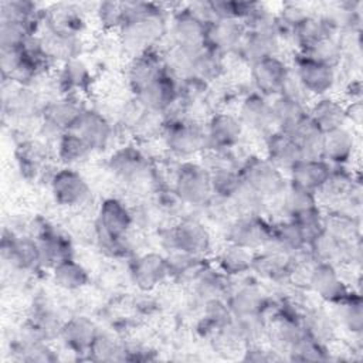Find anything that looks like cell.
<instances>
[{
    "instance_id": "d6a6232c",
    "label": "cell",
    "mask_w": 363,
    "mask_h": 363,
    "mask_svg": "<svg viewBox=\"0 0 363 363\" xmlns=\"http://www.w3.org/2000/svg\"><path fill=\"white\" fill-rule=\"evenodd\" d=\"M60 335L71 350L77 353H88L98 330L95 323L86 316H74L61 325Z\"/></svg>"
},
{
    "instance_id": "3957f363",
    "label": "cell",
    "mask_w": 363,
    "mask_h": 363,
    "mask_svg": "<svg viewBox=\"0 0 363 363\" xmlns=\"http://www.w3.org/2000/svg\"><path fill=\"white\" fill-rule=\"evenodd\" d=\"M173 193L184 204H207L213 197L211 174L207 166L190 160L182 162L174 174Z\"/></svg>"
},
{
    "instance_id": "f6af8a7d",
    "label": "cell",
    "mask_w": 363,
    "mask_h": 363,
    "mask_svg": "<svg viewBox=\"0 0 363 363\" xmlns=\"http://www.w3.org/2000/svg\"><path fill=\"white\" fill-rule=\"evenodd\" d=\"M282 206L286 216L292 218L301 213H305L308 210L318 207L319 204L315 193L289 184L282 193Z\"/></svg>"
},
{
    "instance_id": "7dc6e473",
    "label": "cell",
    "mask_w": 363,
    "mask_h": 363,
    "mask_svg": "<svg viewBox=\"0 0 363 363\" xmlns=\"http://www.w3.org/2000/svg\"><path fill=\"white\" fill-rule=\"evenodd\" d=\"M125 347H122L113 337L105 333H99L95 336L94 342L89 346L88 354L92 360L99 362H112V360H123L125 356Z\"/></svg>"
},
{
    "instance_id": "30bf717a",
    "label": "cell",
    "mask_w": 363,
    "mask_h": 363,
    "mask_svg": "<svg viewBox=\"0 0 363 363\" xmlns=\"http://www.w3.org/2000/svg\"><path fill=\"white\" fill-rule=\"evenodd\" d=\"M50 190L54 201L67 208L85 204L91 196V189L85 177L75 169L67 166L51 176Z\"/></svg>"
},
{
    "instance_id": "6da1fadb",
    "label": "cell",
    "mask_w": 363,
    "mask_h": 363,
    "mask_svg": "<svg viewBox=\"0 0 363 363\" xmlns=\"http://www.w3.org/2000/svg\"><path fill=\"white\" fill-rule=\"evenodd\" d=\"M123 6L125 21L118 31L123 48L132 57L156 48L167 31L160 6L146 1H123Z\"/></svg>"
},
{
    "instance_id": "8992f818",
    "label": "cell",
    "mask_w": 363,
    "mask_h": 363,
    "mask_svg": "<svg viewBox=\"0 0 363 363\" xmlns=\"http://www.w3.org/2000/svg\"><path fill=\"white\" fill-rule=\"evenodd\" d=\"M133 224V213L116 197L102 200L96 213V241H123Z\"/></svg>"
},
{
    "instance_id": "5bb4252c",
    "label": "cell",
    "mask_w": 363,
    "mask_h": 363,
    "mask_svg": "<svg viewBox=\"0 0 363 363\" xmlns=\"http://www.w3.org/2000/svg\"><path fill=\"white\" fill-rule=\"evenodd\" d=\"M129 274L140 291H152L170 277L167 258L159 252L140 254L130 262Z\"/></svg>"
},
{
    "instance_id": "7a4b0ae2",
    "label": "cell",
    "mask_w": 363,
    "mask_h": 363,
    "mask_svg": "<svg viewBox=\"0 0 363 363\" xmlns=\"http://www.w3.org/2000/svg\"><path fill=\"white\" fill-rule=\"evenodd\" d=\"M162 136L169 152L179 159H190L207 150L206 129L190 118L164 121Z\"/></svg>"
},
{
    "instance_id": "816d5d0a",
    "label": "cell",
    "mask_w": 363,
    "mask_h": 363,
    "mask_svg": "<svg viewBox=\"0 0 363 363\" xmlns=\"http://www.w3.org/2000/svg\"><path fill=\"white\" fill-rule=\"evenodd\" d=\"M203 318L204 323H207L210 329L218 332L233 320V313L228 303H225L221 298H216L206 301Z\"/></svg>"
},
{
    "instance_id": "d4e9b609",
    "label": "cell",
    "mask_w": 363,
    "mask_h": 363,
    "mask_svg": "<svg viewBox=\"0 0 363 363\" xmlns=\"http://www.w3.org/2000/svg\"><path fill=\"white\" fill-rule=\"evenodd\" d=\"M333 31L335 23L332 20L308 14L292 28L291 37L295 40L301 52H308L319 43L335 37Z\"/></svg>"
},
{
    "instance_id": "9a60e30c",
    "label": "cell",
    "mask_w": 363,
    "mask_h": 363,
    "mask_svg": "<svg viewBox=\"0 0 363 363\" xmlns=\"http://www.w3.org/2000/svg\"><path fill=\"white\" fill-rule=\"evenodd\" d=\"M204 129L207 149H233L240 143L244 133L238 116L230 112L213 113Z\"/></svg>"
},
{
    "instance_id": "277c9868",
    "label": "cell",
    "mask_w": 363,
    "mask_h": 363,
    "mask_svg": "<svg viewBox=\"0 0 363 363\" xmlns=\"http://www.w3.org/2000/svg\"><path fill=\"white\" fill-rule=\"evenodd\" d=\"M85 108L86 106L81 104L79 96L74 95H58L45 102L40 115L41 133L57 142L62 133L72 129Z\"/></svg>"
},
{
    "instance_id": "bcb514c9",
    "label": "cell",
    "mask_w": 363,
    "mask_h": 363,
    "mask_svg": "<svg viewBox=\"0 0 363 363\" xmlns=\"http://www.w3.org/2000/svg\"><path fill=\"white\" fill-rule=\"evenodd\" d=\"M213 196L231 199L242 184L240 169H214L210 170Z\"/></svg>"
},
{
    "instance_id": "44dd1931",
    "label": "cell",
    "mask_w": 363,
    "mask_h": 363,
    "mask_svg": "<svg viewBox=\"0 0 363 363\" xmlns=\"http://www.w3.org/2000/svg\"><path fill=\"white\" fill-rule=\"evenodd\" d=\"M1 254L13 267L23 271H33L40 267V251L37 240L28 235H14L4 233L1 241Z\"/></svg>"
},
{
    "instance_id": "f35d334b",
    "label": "cell",
    "mask_w": 363,
    "mask_h": 363,
    "mask_svg": "<svg viewBox=\"0 0 363 363\" xmlns=\"http://www.w3.org/2000/svg\"><path fill=\"white\" fill-rule=\"evenodd\" d=\"M54 284L65 291H77L89 282V274L82 264L72 257L62 259L51 269Z\"/></svg>"
},
{
    "instance_id": "d590c367",
    "label": "cell",
    "mask_w": 363,
    "mask_h": 363,
    "mask_svg": "<svg viewBox=\"0 0 363 363\" xmlns=\"http://www.w3.org/2000/svg\"><path fill=\"white\" fill-rule=\"evenodd\" d=\"M285 133H288L299 146L303 159L320 157L323 132L309 118V115H306L301 122H298L291 130Z\"/></svg>"
},
{
    "instance_id": "e0dca14e",
    "label": "cell",
    "mask_w": 363,
    "mask_h": 363,
    "mask_svg": "<svg viewBox=\"0 0 363 363\" xmlns=\"http://www.w3.org/2000/svg\"><path fill=\"white\" fill-rule=\"evenodd\" d=\"M309 288L323 301L337 303L350 291L336 269V265L328 262H315L308 275Z\"/></svg>"
},
{
    "instance_id": "4316f807",
    "label": "cell",
    "mask_w": 363,
    "mask_h": 363,
    "mask_svg": "<svg viewBox=\"0 0 363 363\" xmlns=\"http://www.w3.org/2000/svg\"><path fill=\"white\" fill-rule=\"evenodd\" d=\"M40 267L52 269L58 262L72 257L71 241L51 227H43L37 234Z\"/></svg>"
},
{
    "instance_id": "f1b7e54d",
    "label": "cell",
    "mask_w": 363,
    "mask_h": 363,
    "mask_svg": "<svg viewBox=\"0 0 363 363\" xmlns=\"http://www.w3.org/2000/svg\"><path fill=\"white\" fill-rule=\"evenodd\" d=\"M354 146L356 142L350 129L346 126L336 128L323 133L320 157L330 166H343L352 159Z\"/></svg>"
},
{
    "instance_id": "5b68a950",
    "label": "cell",
    "mask_w": 363,
    "mask_h": 363,
    "mask_svg": "<svg viewBox=\"0 0 363 363\" xmlns=\"http://www.w3.org/2000/svg\"><path fill=\"white\" fill-rule=\"evenodd\" d=\"M240 174L242 182L262 199L279 196L288 186L282 170L267 157H248L240 166Z\"/></svg>"
},
{
    "instance_id": "f5cc1de1",
    "label": "cell",
    "mask_w": 363,
    "mask_h": 363,
    "mask_svg": "<svg viewBox=\"0 0 363 363\" xmlns=\"http://www.w3.org/2000/svg\"><path fill=\"white\" fill-rule=\"evenodd\" d=\"M96 18L102 28L119 31L125 21V6L118 1H102L96 7Z\"/></svg>"
},
{
    "instance_id": "2e32d148",
    "label": "cell",
    "mask_w": 363,
    "mask_h": 363,
    "mask_svg": "<svg viewBox=\"0 0 363 363\" xmlns=\"http://www.w3.org/2000/svg\"><path fill=\"white\" fill-rule=\"evenodd\" d=\"M77 133L92 152H99L105 149L113 133V128L108 118L99 111L85 108L75 125L71 129Z\"/></svg>"
},
{
    "instance_id": "9c48e42d",
    "label": "cell",
    "mask_w": 363,
    "mask_h": 363,
    "mask_svg": "<svg viewBox=\"0 0 363 363\" xmlns=\"http://www.w3.org/2000/svg\"><path fill=\"white\" fill-rule=\"evenodd\" d=\"M294 75L308 94V96L328 95L336 82V68L318 61L306 54H301L295 60Z\"/></svg>"
},
{
    "instance_id": "7c38bea8",
    "label": "cell",
    "mask_w": 363,
    "mask_h": 363,
    "mask_svg": "<svg viewBox=\"0 0 363 363\" xmlns=\"http://www.w3.org/2000/svg\"><path fill=\"white\" fill-rule=\"evenodd\" d=\"M135 98L146 111L163 115L180 99L179 81L166 71L163 75L140 89Z\"/></svg>"
},
{
    "instance_id": "c3c4849f",
    "label": "cell",
    "mask_w": 363,
    "mask_h": 363,
    "mask_svg": "<svg viewBox=\"0 0 363 363\" xmlns=\"http://www.w3.org/2000/svg\"><path fill=\"white\" fill-rule=\"evenodd\" d=\"M43 16L44 14L31 1L11 0V1H3L1 3L0 20L40 23V21H43Z\"/></svg>"
},
{
    "instance_id": "8d00e7d4",
    "label": "cell",
    "mask_w": 363,
    "mask_h": 363,
    "mask_svg": "<svg viewBox=\"0 0 363 363\" xmlns=\"http://www.w3.org/2000/svg\"><path fill=\"white\" fill-rule=\"evenodd\" d=\"M274 248L281 250L289 255H295L308 245L299 225L292 220H282L271 224V242Z\"/></svg>"
},
{
    "instance_id": "ab89813d",
    "label": "cell",
    "mask_w": 363,
    "mask_h": 363,
    "mask_svg": "<svg viewBox=\"0 0 363 363\" xmlns=\"http://www.w3.org/2000/svg\"><path fill=\"white\" fill-rule=\"evenodd\" d=\"M323 231L342 242H353L359 235V223L352 213L336 208L323 214Z\"/></svg>"
},
{
    "instance_id": "d6986e66",
    "label": "cell",
    "mask_w": 363,
    "mask_h": 363,
    "mask_svg": "<svg viewBox=\"0 0 363 363\" xmlns=\"http://www.w3.org/2000/svg\"><path fill=\"white\" fill-rule=\"evenodd\" d=\"M166 71L167 68L164 58L156 51V48L135 55L126 71L129 88L136 95L140 89L163 75Z\"/></svg>"
},
{
    "instance_id": "ee69618b",
    "label": "cell",
    "mask_w": 363,
    "mask_h": 363,
    "mask_svg": "<svg viewBox=\"0 0 363 363\" xmlns=\"http://www.w3.org/2000/svg\"><path fill=\"white\" fill-rule=\"evenodd\" d=\"M337 308V318L342 325L350 332L359 333L363 329V306L359 294L349 292L342 301L335 303Z\"/></svg>"
},
{
    "instance_id": "603a6c76",
    "label": "cell",
    "mask_w": 363,
    "mask_h": 363,
    "mask_svg": "<svg viewBox=\"0 0 363 363\" xmlns=\"http://www.w3.org/2000/svg\"><path fill=\"white\" fill-rule=\"evenodd\" d=\"M245 28L238 20H214L207 24L204 45L225 55L237 52Z\"/></svg>"
},
{
    "instance_id": "f546056e",
    "label": "cell",
    "mask_w": 363,
    "mask_h": 363,
    "mask_svg": "<svg viewBox=\"0 0 363 363\" xmlns=\"http://www.w3.org/2000/svg\"><path fill=\"white\" fill-rule=\"evenodd\" d=\"M308 115L323 133L336 128L346 126L347 122L346 105L329 95L316 98L308 108Z\"/></svg>"
},
{
    "instance_id": "60d3db41",
    "label": "cell",
    "mask_w": 363,
    "mask_h": 363,
    "mask_svg": "<svg viewBox=\"0 0 363 363\" xmlns=\"http://www.w3.org/2000/svg\"><path fill=\"white\" fill-rule=\"evenodd\" d=\"M57 159L67 167L81 163L89 157L92 150L88 145L72 130L62 133L55 142Z\"/></svg>"
},
{
    "instance_id": "4dcf8cb0",
    "label": "cell",
    "mask_w": 363,
    "mask_h": 363,
    "mask_svg": "<svg viewBox=\"0 0 363 363\" xmlns=\"http://www.w3.org/2000/svg\"><path fill=\"white\" fill-rule=\"evenodd\" d=\"M89 84L91 72L79 58L61 64L55 75V86L60 95L78 96L81 92L88 89Z\"/></svg>"
},
{
    "instance_id": "4fadbf2b",
    "label": "cell",
    "mask_w": 363,
    "mask_h": 363,
    "mask_svg": "<svg viewBox=\"0 0 363 363\" xmlns=\"http://www.w3.org/2000/svg\"><path fill=\"white\" fill-rule=\"evenodd\" d=\"M291 75V68L278 55L268 57L251 65V78L257 92L264 96H278L286 79Z\"/></svg>"
},
{
    "instance_id": "7402d4cb",
    "label": "cell",
    "mask_w": 363,
    "mask_h": 363,
    "mask_svg": "<svg viewBox=\"0 0 363 363\" xmlns=\"http://www.w3.org/2000/svg\"><path fill=\"white\" fill-rule=\"evenodd\" d=\"M244 129H250L254 132H271L274 128V118L271 102L267 96L252 92L248 94L240 104L237 113Z\"/></svg>"
},
{
    "instance_id": "74e56055",
    "label": "cell",
    "mask_w": 363,
    "mask_h": 363,
    "mask_svg": "<svg viewBox=\"0 0 363 363\" xmlns=\"http://www.w3.org/2000/svg\"><path fill=\"white\" fill-rule=\"evenodd\" d=\"M274 126L278 130L288 132L298 122H301L308 115V106L305 102L288 98L285 95H278L271 102Z\"/></svg>"
},
{
    "instance_id": "681fc988",
    "label": "cell",
    "mask_w": 363,
    "mask_h": 363,
    "mask_svg": "<svg viewBox=\"0 0 363 363\" xmlns=\"http://www.w3.org/2000/svg\"><path fill=\"white\" fill-rule=\"evenodd\" d=\"M44 155L41 146L35 142H23L17 149L18 169L24 177H35L41 170Z\"/></svg>"
},
{
    "instance_id": "484cf974",
    "label": "cell",
    "mask_w": 363,
    "mask_h": 363,
    "mask_svg": "<svg viewBox=\"0 0 363 363\" xmlns=\"http://www.w3.org/2000/svg\"><path fill=\"white\" fill-rule=\"evenodd\" d=\"M279 45L281 37L275 33L245 31L237 54L244 62L251 67L261 60L278 55Z\"/></svg>"
},
{
    "instance_id": "b9f144b4",
    "label": "cell",
    "mask_w": 363,
    "mask_h": 363,
    "mask_svg": "<svg viewBox=\"0 0 363 363\" xmlns=\"http://www.w3.org/2000/svg\"><path fill=\"white\" fill-rule=\"evenodd\" d=\"M224 69V55L204 45L196 54L191 77H197L206 82H210L220 78Z\"/></svg>"
},
{
    "instance_id": "ac0fdd59",
    "label": "cell",
    "mask_w": 363,
    "mask_h": 363,
    "mask_svg": "<svg viewBox=\"0 0 363 363\" xmlns=\"http://www.w3.org/2000/svg\"><path fill=\"white\" fill-rule=\"evenodd\" d=\"M207 23L196 16L189 6L177 10L170 24V35L173 45L184 48H201L206 41Z\"/></svg>"
},
{
    "instance_id": "ffe728a7",
    "label": "cell",
    "mask_w": 363,
    "mask_h": 363,
    "mask_svg": "<svg viewBox=\"0 0 363 363\" xmlns=\"http://www.w3.org/2000/svg\"><path fill=\"white\" fill-rule=\"evenodd\" d=\"M43 52L47 58L61 64L75 60L81 54V41L78 34L47 27L41 35H37Z\"/></svg>"
},
{
    "instance_id": "8fae6325",
    "label": "cell",
    "mask_w": 363,
    "mask_h": 363,
    "mask_svg": "<svg viewBox=\"0 0 363 363\" xmlns=\"http://www.w3.org/2000/svg\"><path fill=\"white\" fill-rule=\"evenodd\" d=\"M227 241L247 250H261L271 242V224L261 216H237L227 228Z\"/></svg>"
},
{
    "instance_id": "11a10c76",
    "label": "cell",
    "mask_w": 363,
    "mask_h": 363,
    "mask_svg": "<svg viewBox=\"0 0 363 363\" xmlns=\"http://www.w3.org/2000/svg\"><path fill=\"white\" fill-rule=\"evenodd\" d=\"M346 118L352 121L354 125H360L362 122V104L360 101H352L350 105L346 106Z\"/></svg>"
},
{
    "instance_id": "7bdbcfd3",
    "label": "cell",
    "mask_w": 363,
    "mask_h": 363,
    "mask_svg": "<svg viewBox=\"0 0 363 363\" xmlns=\"http://www.w3.org/2000/svg\"><path fill=\"white\" fill-rule=\"evenodd\" d=\"M254 252L251 250L228 244L218 255V267L225 275H241L252 268Z\"/></svg>"
},
{
    "instance_id": "e575fe53",
    "label": "cell",
    "mask_w": 363,
    "mask_h": 363,
    "mask_svg": "<svg viewBox=\"0 0 363 363\" xmlns=\"http://www.w3.org/2000/svg\"><path fill=\"white\" fill-rule=\"evenodd\" d=\"M228 306L233 316L262 315L267 309V296L255 284H248L238 288L228 299Z\"/></svg>"
},
{
    "instance_id": "db71d44e",
    "label": "cell",
    "mask_w": 363,
    "mask_h": 363,
    "mask_svg": "<svg viewBox=\"0 0 363 363\" xmlns=\"http://www.w3.org/2000/svg\"><path fill=\"white\" fill-rule=\"evenodd\" d=\"M292 220L299 225L306 242L323 231V213L319 206L292 217Z\"/></svg>"
},
{
    "instance_id": "cb8c5ba5",
    "label": "cell",
    "mask_w": 363,
    "mask_h": 363,
    "mask_svg": "<svg viewBox=\"0 0 363 363\" xmlns=\"http://www.w3.org/2000/svg\"><path fill=\"white\" fill-rule=\"evenodd\" d=\"M332 172V166L323 160L318 159H301L289 170V184L318 193L326 183Z\"/></svg>"
},
{
    "instance_id": "ba28073f",
    "label": "cell",
    "mask_w": 363,
    "mask_h": 363,
    "mask_svg": "<svg viewBox=\"0 0 363 363\" xmlns=\"http://www.w3.org/2000/svg\"><path fill=\"white\" fill-rule=\"evenodd\" d=\"M108 169L122 183L130 187H145L152 183V169L143 153L135 146L116 149L108 160Z\"/></svg>"
},
{
    "instance_id": "f907efd6",
    "label": "cell",
    "mask_w": 363,
    "mask_h": 363,
    "mask_svg": "<svg viewBox=\"0 0 363 363\" xmlns=\"http://www.w3.org/2000/svg\"><path fill=\"white\" fill-rule=\"evenodd\" d=\"M193 279L196 282L197 294L206 298V301L221 298L225 292V285L221 275L207 268H201Z\"/></svg>"
},
{
    "instance_id": "52a82bcc",
    "label": "cell",
    "mask_w": 363,
    "mask_h": 363,
    "mask_svg": "<svg viewBox=\"0 0 363 363\" xmlns=\"http://www.w3.org/2000/svg\"><path fill=\"white\" fill-rule=\"evenodd\" d=\"M163 245L170 251H182L201 257L210 250L211 235L196 218H182L163 235Z\"/></svg>"
},
{
    "instance_id": "83f0119b",
    "label": "cell",
    "mask_w": 363,
    "mask_h": 363,
    "mask_svg": "<svg viewBox=\"0 0 363 363\" xmlns=\"http://www.w3.org/2000/svg\"><path fill=\"white\" fill-rule=\"evenodd\" d=\"M267 159L279 170H289L298 160L303 159L295 140L282 130H271L265 138Z\"/></svg>"
},
{
    "instance_id": "836d02e7",
    "label": "cell",
    "mask_w": 363,
    "mask_h": 363,
    "mask_svg": "<svg viewBox=\"0 0 363 363\" xmlns=\"http://www.w3.org/2000/svg\"><path fill=\"white\" fill-rule=\"evenodd\" d=\"M251 269H254L258 275H261L265 279H284L286 277H291L292 255L277 248L265 250L261 254H254Z\"/></svg>"
},
{
    "instance_id": "1f68e13d",
    "label": "cell",
    "mask_w": 363,
    "mask_h": 363,
    "mask_svg": "<svg viewBox=\"0 0 363 363\" xmlns=\"http://www.w3.org/2000/svg\"><path fill=\"white\" fill-rule=\"evenodd\" d=\"M306 247H309V254L315 262H328L336 265L350 258L353 242H342L326 231H322L319 235L311 240Z\"/></svg>"
}]
</instances>
